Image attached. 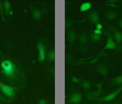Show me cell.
Listing matches in <instances>:
<instances>
[{"instance_id":"cell-16","label":"cell","mask_w":122,"mask_h":104,"mask_svg":"<svg viewBox=\"0 0 122 104\" xmlns=\"http://www.w3.org/2000/svg\"><path fill=\"white\" fill-rule=\"evenodd\" d=\"M32 13H33L34 18H35L36 20H39V19L41 18V11L39 10L34 9H32Z\"/></svg>"},{"instance_id":"cell-1","label":"cell","mask_w":122,"mask_h":104,"mask_svg":"<svg viewBox=\"0 0 122 104\" xmlns=\"http://www.w3.org/2000/svg\"><path fill=\"white\" fill-rule=\"evenodd\" d=\"M2 73L7 77L13 78L16 73L15 64L10 60H4L1 63Z\"/></svg>"},{"instance_id":"cell-23","label":"cell","mask_w":122,"mask_h":104,"mask_svg":"<svg viewBox=\"0 0 122 104\" xmlns=\"http://www.w3.org/2000/svg\"><path fill=\"white\" fill-rule=\"evenodd\" d=\"M93 32H94L95 34H98V35H101V34H102V31H101V30H98V29H95Z\"/></svg>"},{"instance_id":"cell-6","label":"cell","mask_w":122,"mask_h":104,"mask_svg":"<svg viewBox=\"0 0 122 104\" xmlns=\"http://www.w3.org/2000/svg\"><path fill=\"white\" fill-rule=\"evenodd\" d=\"M89 20L93 24H98L99 22V15L96 11H92L89 14Z\"/></svg>"},{"instance_id":"cell-4","label":"cell","mask_w":122,"mask_h":104,"mask_svg":"<svg viewBox=\"0 0 122 104\" xmlns=\"http://www.w3.org/2000/svg\"><path fill=\"white\" fill-rule=\"evenodd\" d=\"M115 48H116V44H115V42L114 41L112 35H111L110 34H108V38H107L106 44L105 45L104 48H103L100 52L102 53L103 51H105V50H113V49H115Z\"/></svg>"},{"instance_id":"cell-14","label":"cell","mask_w":122,"mask_h":104,"mask_svg":"<svg viewBox=\"0 0 122 104\" xmlns=\"http://www.w3.org/2000/svg\"><path fill=\"white\" fill-rule=\"evenodd\" d=\"M117 16V12L115 11H108L106 13V17L108 18L109 20H113Z\"/></svg>"},{"instance_id":"cell-29","label":"cell","mask_w":122,"mask_h":104,"mask_svg":"<svg viewBox=\"0 0 122 104\" xmlns=\"http://www.w3.org/2000/svg\"><path fill=\"white\" fill-rule=\"evenodd\" d=\"M0 55H1V51H0Z\"/></svg>"},{"instance_id":"cell-11","label":"cell","mask_w":122,"mask_h":104,"mask_svg":"<svg viewBox=\"0 0 122 104\" xmlns=\"http://www.w3.org/2000/svg\"><path fill=\"white\" fill-rule=\"evenodd\" d=\"M76 39V34L73 30H70L68 34V40L70 44H72Z\"/></svg>"},{"instance_id":"cell-7","label":"cell","mask_w":122,"mask_h":104,"mask_svg":"<svg viewBox=\"0 0 122 104\" xmlns=\"http://www.w3.org/2000/svg\"><path fill=\"white\" fill-rule=\"evenodd\" d=\"M69 100L71 103L73 104H77L79 103L82 101V94L81 93H72L70 98H69Z\"/></svg>"},{"instance_id":"cell-28","label":"cell","mask_w":122,"mask_h":104,"mask_svg":"<svg viewBox=\"0 0 122 104\" xmlns=\"http://www.w3.org/2000/svg\"><path fill=\"white\" fill-rule=\"evenodd\" d=\"M116 104H121V103H116Z\"/></svg>"},{"instance_id":"cell-21","label":"cell","mask_w":122,"mask_h":104,"mask_svg":"<svg viewBox=\"0 0 122 104\" xmlns=\"http://www.w3.org/2000/svg\"><path fill=\"white\" fill-rule=\"evenodd\" d=\"M3 6H2V4L0 3V15H2V18L4 21H5V18H4V16H3Z\"/></svg>"},{"instance_id":"cell-20","label":"cell","mask_w":122,"mask_h":104,"mask_svg":"<svg viewBox=\"0 0 122 104\" xmlns=\"http://www.w3.org/2000/svg\"><path fill=\"white\" fill-rule=\"evenodd\" d=\"M72 82L78 84V83H80V80H79V79H78V78H76V77L72 76Z\"/></svg>"},{"instance_id":"cell-10","label":"cell","mask_w":122,"mask_h":104,"mask_svg":"<svg viewBox=\"0 0 122 104\" xmlns=\"http://www.w3.org/2000/svg\"><path fill=\"white\" fill-rule=\"evenodd\" d=\"M78 39L82 44H86L89 42V38H88L86 33H82L81 34H79Z\"/></svg>"},{"instance_id":"cell-26","label":"cell","mask_w":122,"mask_h":104,"mask_svg":"<svg viewBox=\"0 0 122 104\" xmlns=\"http://www.w3.org/2000/svg\"><path fill=\"white\" fill-rule=\"evenodd\" d=\"M118 1H117V0H111V1H108V3H114V4H115V2H117Z\"/></svg>"},{"instance_id":"cell-17","label":"cell","mask_w":122,"mask_h":104,"mask_svg":"<svg viewBox=\"0 0 122 104\" xmlns=\"http://www.w3.org/2000/svg\"><path fill=\"white\" fill-rule=\"evenodd\" d=\"M47 59L49 61H51V62H52V61H54L55 60V51L54 50H52V51H51L47 55Z\"/></svg>"},{"instance_id":"cell-22","label":"cell","mask_w":122,"mask_h":104,"mask_svg":"<svg viewBox=\"0 0 122 104\" xmlns=\"http://www.w3.org/2000/svg\"><path fill=\"white\" fill-rule=\"evenodd\" d=\"M107 5L111 6V7H112V8H117L118 7L116 5V4H114V3H107Z\"/></svg>"},{"instance_id":"cell-5","label":"cell","mask_w":122,"mask_h":104,"mask_svg":"<svg viewBox=\"0 0 122 104\" xmlns=\"http://www.w3.org/2000/svg\"><path fill=\"white\" fill-rule=\"evenodd\" d=\"M37 48L38 51V60H39L40 62H43L46 57V52H45L44 46L43 44L38 43L37 44Z\"/></svg>"},{"instance_id":"cell-13","label":"cell","mask_w":122,"mask_h":104,"mask_svg":"<svg viewBox=\"0 0 122 104\" xmlns=\"http://www.w3.org/2000/svg\"><path fill=\"white\" fill-rule=\"evenodd\" d=\"M4 10L5 11L6 15L11 13V4L9 1L4 2Z\"/></svg>"},{"instance_id":"cell-3","label":"cell","mask_w":122,"mask_h":104,"mask_svg":"<svg viewBox=\"0 0 122 104\" xmlns=\"http://www.w3.org/2000/svg\"><path fill=\"white\" fill-rule=\"evenodd\" d=\"M122 91V87H120L117 89L116 90H114L112 93H111L110 94L105 96L102 98H97V100L98 102H101V103H105V102H109V101H112L114 99H115L117 97V96Z\"/></svg>"},{"instance_id":"cell-19","label":"cell","mask_w":122,"mask_h":104,"mask_svg":"<svg viewBox=\"0 0 122 104\" xmlns=\"http://www.w3.org/2000/svg\"><path fill=\"white\" fill-rule=\"evenodd\" d=\"M113 82L116 85H121L122 84V75H119L116 77L113 80Z\"/></svg>"},{"instance_id":"cell-27","label":"cell","mask_w":122,"mask_h":104,"mask_svg":"<svg viewBox=\"0 0 122 104\" xmlns=\"http://www.w3.org/2000/svg\"><path fill=\"white\" fill-rule=\"evenodd\" d=\"M119 25H120V27L122 28V19H121V20L119 21Z\"/></svg>"},{"instance_id":"cell-8","label":"cell","mask_w":122,"mask_h":104,"mask_svg":"<svg viewBox=\"0 0 122 104\" xmlns=\"http://www.w3.org/2000/svg\"><path fill=\"white\" fill-rule=\"evenodd\" d=\"M97 71L100 74H102L103 77H105L107 76V74H108V67H107L106 65H105L104 64H101L97 67Z\"/></svg>"},{"instance_id":"cell-15","label":"cell","mask_w":122,"mask_h":104,"mask_svg":"<svg viewBox=\"0 0 122 104\" xmlns=\"http://www.w3.org/2000/svg\"><path fill=\"white\" fill-rule=\"evenodd\" d=\"M89 37L92 41H99L101 40V35H98V34H95L94 32H91L89 34Z\"/></svg>"},{"instance_id":"cell-18","label":"cell","mask_w":122,"mask_h":104,"mask_svg":"<svg viewBox=\"0 0 122 104\" xmlns=\"http://www.w3.org/2000/svg\"><path fill=\"white\" fill-rule=\"evenodd\" d=\"M82 87L86 90H89L91 87V82L89 80H82Z\"/></svg>"},{"instance_id":"cell-9","label":"cell","mask_w":122,"mask_h":104,"mask_svg":"<svg viewBox=\"0 0 122 104\" xmlns=\"http://www.w3.org/2000/svg\"><path fill=\"white\" fill-rule=\"evenodd\" d=\"M112 32H113V34H114V38L115 41H117V43L120 44L122 42V33L120 32V31H118L115 28H112Z\"/></svg>"},{"instance_id":"cell-25","label":"cell","mask_w":122,"mask_h":104,"mask_svg":"<svg viewBox=\"0 0 122 104\" xmlns=\"http://www.w3.org/2000/svg\"><path fill=\"white\" fill-rule=\"evenodd\" d=\"M102 25H101V24H97L96 25V29H98V30H101L102 31Z\"/></svg>"},{"instance_id":"cell-24","label":"cell","mask_w":122,"mask_h":104,"mask_svg":"<svg viewBox=\"0 0 122 104\" xmlns=\"http://www.w3.org/2000/svg\"><path fill=\"white\" fill-rule=\"evenodd\" d=\"M38 104H47V100H45V99H41V100L39 101Z\"/></svg>"},{"instance_id":"cell-12","label":"cell","mask_w":122,"mask_h":104,"mask_svg":"<svg viewBox=\"0 0 122 104\" xmlns=\"http://www.w3.org/2000/svg\"><path fill=\"white\" fill-rule=\"evenodd\" d=\"M92 8V4L89 2H86L82 3L80 5V11H86L88 10H89Z\"/></svg>"},{"instance_id":"cell-2","label":"cell","mask_w":122,"mask_h":104,"mask_svg":"<svg viewBox=\"0 0 122 104\" xmlns=\"http://www.w3.org/2000/svg\"><path fill=\"white\" fill-rule=\"evenodd\" d=\"M0 90L8 97L13 98L15 95V90H16V88L10 87L9 85H6V84H4L0 82Z\"/></svg>"}]
</instances>
